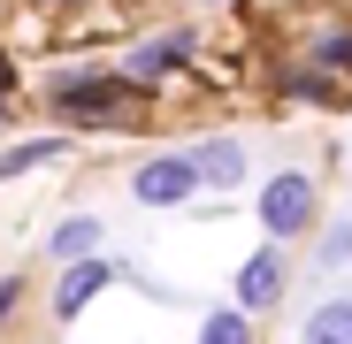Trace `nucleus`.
<instances>
[{
    "label": "nucleus",
    "mask_w": 352,
    "mask_h": 344,
    "mask_svg": "<svg viewBox=\"0 0 352 344\" xmlns=\"http://www.w3.org/2000/svg\"><path fill=\"white\" fill-rule=\"evenodd\" d=\"M299 344H352V291H344V299H322V306L307 314Z\"/></svg>",
    "instance_id": "nucleus-9"
},
{
    "label": "nucleus",
    "mask_w": 352,
    "mask_h": 344,
    "mask_svg": "<svg viewBox=\"0 0 352 344\" xmlns=\"http://www.w3.org/2000/svg\"><path fill=\"white\" fill-rule=\"evenodd\" d=\"M283 291H291V253L283 245H253L245 260H238V314H276L283 306Z\"/></svg>",
    "instance_id": "nucleus-3"
},
{
    "label": "nucleus",
    "mask_w": 352,
    "mask_h": 344,
    "mask_svg": "<svg viewBox=\"0 0 352 344\" xmlns=\"http://www.w3.org/2000/svg\"><path fill=\"white\" fill-rule=\"evenodd\" d=\"M207 8H222V0H207Z\"/></svg>",
    "instance_id": "nucleus-16"
},
{
    "label": "nucleus",
    "mask_w": 352,
    "mask_h": 344,
    "mask_svg": "<svg viewBox=\"0 0 352 344\" xmlns=\"http://www.w3.org/2000/svg\"><path fill=\"white\" fill-rule=\"evenodd\" d=\"M314 268H352V222H329V229H322Z\"/></svg>",
    "instance_id": "nucleus-12"
},
{
    "label": "nucleus",
    "mask_w": 352,
    "mask_h": 344,
    "mask_svg": "<svg viewBox=\"0 0 352 344\" xmlns=\"http://www.w3.org/2000/svg\"><path fill=\"white\" fill-rule=\"evenodd\" d=\"M192 168H199V192H238L245 184V146L207 138V146H192Z\"/></svg>",
    "instance_id": "nucleus-8"
},
{
    "label": "nucleus",
    "mask_w": 352,
    "mask_h": 344,
    "mask_svg": "<svg viewBox=\"0 0 352 344\" xmlns=\"http://www.w3.org/2000/svg\"><path fill=\"white\" fill-rule=\"evenodd\" d=\"M8 92H16V69H8V54H0V107H8Z\"/></svg>",
    "instance_id": "nucleus-15"
},
{
    "label": "nucleus",
    "mask_w": 352,
    "mask_h": 344,
    "mask_svg": "<svg viewBox=\"0 0 352 344\" xmlns=\"http://www.w3.org/2000/svg\"><path fill=\"white\" fill-rule=\"evenodd\" d=\"M261 229H268V245H291V238H307V229L322 222V184L307 176V168H276V176L261 184L253 199Z\"/></svg>",
    "instance_id": "nucleus-1"
},
{
    "label": "nucleus",
    "mask_w": 352,
    "mask_h": 344,
    "mask_svg": "<svg viewBox=\"0 0 352 344\" xmlns=\"http://www.w3.org/2000/svg\"><path fill=\"white\" fill-rule=\"evenodd\" d=\"M115 283H123V260H107V253H92V260H77V268H62L54 275V299H46V314L54 321H77L92 299H107Z\"/></svg>",
    "instance_id": "nucleus-5"
},
{
    "label": "nucleus",
    "mask_w": 352,
    "mask_h": 344,
    "mask_svg": "<svg viewBox=\"0 0 352 344\" xmlns=\"http://www.w3.org/2000/svg\"><path fill=\"white\" fill-rule=\"evenodd\" d=\"M46 161H62V138H23V146H8V153H0V184L31 176V168H46Z\"/></svg>",
    "instance_id": "nucleus-10"
},
{
    "label": "nucleus",
    "mask_w": 352,
    "mask_h": 344,
    "mask_svg": "<svg viewBox=\"0 0 352 344\" xmlns=\"http://www.w3.org/2000/svg\"><path fill=\"white\" fill-rule=\"evenodd\" d=\"M131 199L138 207H184V199H199V168H192V153H146L138 161V176H131Z\"/></svg>",
    "instance_id": "nucleus-4"
},
{
    "label": "nucleus",
    "mask_w": 352,
    "mask_h": 344,
    "mask_svg": "<svg viewBox=\"0 0 352 344\" xmlns=\"http://www.w3.org/2000/svg\"><path fill=\"white\" fill-rule=\"evenodd\" d=\"M199 344H261V329H253V314H238V306H214V314L199 321Z\"/></svg>",
    "instance_id": "nucleus-11"
},
{
    "label": "nucleus",
    "mask_w": 352,
    "mask_h": 344,
    "mask_svg": "<svg viewBox=\"0 0 352 344\" xmlns=\"http://www.w3.org/2000/svg\"><path fill=\"white\" fill-rule=\"evenodd\" d=\"M138 100H146V92H131L123 77H100V69H77V77L54 84V115H62V123H77V130L131 123V107H138Z\"/></svg>",
    "instance_id": "nucleus-2"
},
{
    "label": "nucleus",
    "mask_w": 352,
    "mask_h": 344,
    "mask_svg": "<svg viewBox=\"0 0 352 344\" xmlns=\"http://www.w3.org/2000/svg\"><path fill=\"white\" fill-rule=\"evenodd\" d=\"M92 253H107V222L100 214H62V222H54V238H46V260L54 268H77Z\"/></svg>",
    "instance_id": "nucleus-7"
},
{
    "label": "nucleus",
    "mask_w": 352,
    "mask_h": 344,
    "mask_svg": "<svg viewBox=\"0 0 352 344\" xmlns=\"http://www.w3.org/2000/svg\"><path fill=\"white\" fill-rule=\"evenodd\" d=\"M184 54H192V38H184V31H153V38H138V46L123 54V84H131V92H153L161 77L184 69Z\"/></svg>",
    "instance_id": "nucleus-6"
},
{
    "label": "nucleus",
    "mask_w": 352,
    "mask_h": 344,
    "mask_svg": "<svg viewBox=\"0 0 352 344\" xmlns=\"http://www.w3.org/2000/svg\"><path fill=\"white\" fill-rule=\"evenodd\" d=\"M16 306H23V275H0V321H16Z\"/></svg>",
    "instance_id": "nucleus-14"
},
{
    "label": "nucleus",
    "mask_w": 352,
    "mask_h": 344,
    "mask_svg": "<svg viewBox=\"0 0 352 344\" xmlns=\"http://www.w3.org/2000/svg\"><path fill=\"white\" fill-rule=\"evenodd\" d=\"M283 92H291V100H337V84H329L322 69H283Z\"/></svg>",
    "instance_id": "nucleus-13"
}]
</instances>
